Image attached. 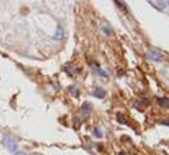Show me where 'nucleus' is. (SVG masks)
<instances>
[{"label": "nucleus", "instance_id": "nucleus-6", "mask_svg": "<svg viewBox=\"0 0 169 155\" xmlns=\"http://www.w3.org/2000/svg\"><path fill=\"white\" fill-rule=\"evenodd\" d=\"M81 111L83 112H91L92 111V106L89 102H84L83 104H81Z\"/></svg>", "mask_w": 169, "mask_h": 155}, {"label": "nucleus", "instance_id": "nucleus-11", "mask_svg": "<svg viewBox=\"0 0 169 155\" xmlns=\"http://www.w3.org/2000/svg\"><path fill=\"white\" fill-rule=\"evenodd\" d=\"M95 133H96V135H97V137H101V130L98 129V128H96V129H95Z\"/></svg>", "mask_w": 169, "mask_h": 155}, {"label": "nucleus", "instance_id": "nucleus-5", "mask_svg": "<svg viewBox=\"0 0 169 155\" xmlns=\"http://www.w3.org/2000/svg\"><path fill=\"white\" fill-rule=\"evenodd\" d=\"M52 38L57 39V40H60L62 38H63V28H62V25H58L57 31H55V34L52 35Z\"/></svg>", "mask_w": 169, "mask_h": 155}, {"label": "nucleus", "instance_id": "nucleus-13", "mask_svg": "<svg viewBox=\"0 0 169 155\" xmlns=\"http://www.w3.org/2000/svg\"><path fill=\"white\" fill-rule=\"evenodd\" d=\"M160 123L163 125H168V127H169V120H163V121H160Z\"/></svg>", "mask_w": 169, "mask_h": 155}, {"label": "nucleus", "instance_id": "nucleus-3", "mask_svg": "<svg viewBox=\"0 0 169 155\" xmlns=\"http://www.w3.org/2000/svg\"><path fill=\"white\" fill-rule=\"evenodd\" d=\"M93 96H96V98H98V99H102L104 96H105V90H104L102 88H100V86H97V88H95V90H93Z\"/></svg>", "mask_w": 169, "mask_h": 155}, {"label": "nucleus", "instance_id": "nucleus-10", "mask_svg": "<svg viewBox=\"0 0 169 155\" xmlns=\"http://www.w3.org/2000/svg\"><path fill=\"white\" fill-rule=\"evenodd\" d=\"M117 119H118V121L122 123V124H127V121L125 120L123 117H122V115H118V116H117Z\"/></svg>", "mask_w": 169, "mask_h": 155}, {"label": "nucleus", "instance_id": "nucleus-7", "mask_svg": "<svg viewBox=\"0 0 169 155\" xmlns=\"http://www.w3.org/2000/svg\"><path fill=\"white\" fill-rule=\"evenodd\" d=\"M157 102L161 107H169V99L168 98H157Z\"/></svg>", "mask_w": 169, "mask_h": 155}, {"label": "nucleus", "instance_id": "nucleus-12", "mask_svg": "<svg viewBox=\"0 0 169 155\" xmlns=\"http://www.w3.org/2000/svg\"><path fill=\"white\" fill-rule=\"evenodd\" d=\"M115 4H117V5H119V7H122V8H125V9H126V5H125V4H122V3H119V1H115Z\"/></svg>", "mask_w": 169, "mask_h": 155}, {"label": "nucleus", "instance_id": "nucleus-2", "mask_svg": "<svg viewBox=\"0 0 169 155\" xmlns=\"http://www.w3.org/2000/svg\"><path fill=\"white\" fill-rule=\"evenodd\" d=\"M89 65H91V67L95 69L96 73H98L101 77H108V72L104 71V69H101V68H100V64H97V63H91Z\"/></svg>", "mask_w": 169, "mask_h": 155}, {"label": "nucleus", "instance_id": "nucleus-9", "mask_svg": "<svg viewBox=\"0 0 169 155\" xmlns=\"http://www.w3.org/2000/svg\"><path fill=\"white\" fill-rule=\"evenodd\" d=\"M70 91H71V93H75V95H78V94H79L76 85H72V86H70Z\"/></svg>", "mask_w": 169, "mask_h": 155}, {"label": "nucleus", "instance_id": "nucleus-1", "mask_svg": "<svg viewBox=\"0 0 169 155\" xmlns=\"http://www.w3.org/2000/svg\"><path fill=\"white\" fill-rule=\"evenodd\" d=\"M1 144H3L4 147H7L8 151H11V152L17 151V144H16V141H14L12 137H9V135H5V137L1 140Z\"/></svg>", "mask_w": 169, "mask_h": 155}, {"label": "nucleus", "instance_id": "nucleus-4", "mask_svg": "<svg viewBox=\"0 0 169 155\" xmlns=\"http://www.w3.org/2000/svg\"><path fill=\"white\" fill-rule=\"evenodd\" d=\"M148 57L152 60H155V61H161L163 60V56H161L160 52H156V51H151L148 52Z\"/></svg>", "mask_w": 169, "mask_h": 155}, {"label": "nucleus", "instance_id": "nucleus-8", "mask_svg": "<svg viewBox=\"0 0 169 155\" xmlns=\"http://www.w3.org/2000/svg\"><path fill=\"white\" fill-rule=\"evenodd\" d=\"M102 31H104V34H106V35H112L113 34V29L110 28L109 25H104L102 26Z\"/></svg>", "mask_w": 169, "mask_h": 155}]
</instances>
